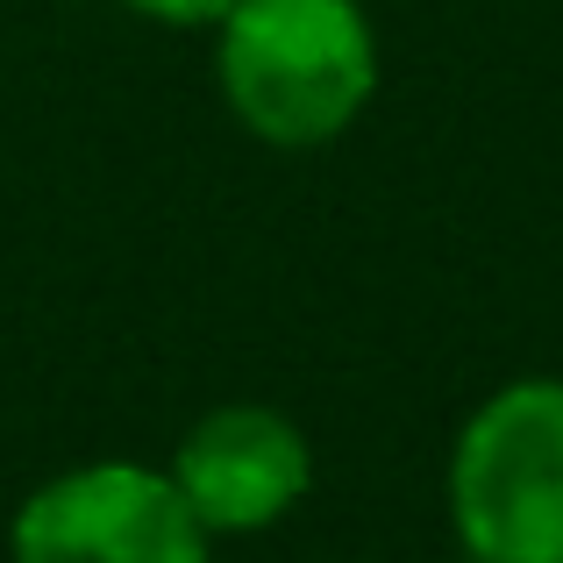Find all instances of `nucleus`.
Returning a JSON list of instances; mask_svg holds the SVG:
<instances>
[{
  "mask_svg": "<svg viewBox=\"0 0 563 563\" xmlns=\"http://www.w3.org/2000/svg\"><path fill=\"white\" fill-rule=\"evenodd\" d=\"M214 71L235 122L278 151L343 136L378 86V43L357 0H235Z\"/></svg>",
  "mask_w": 563,
  "mask_h": 563,
  "instance_id": "nucleus-1",
  "label": "nucleus"
},
{
  "mask_svg": "<svg viewBox=\"0 0 563 563\" xmlns=\"http://www.w3.org/2000/svg\"><path fill=\"white\" fill-rule=\"evenodd\" d=\"M450 521L478 563H563V378H514L464 421Z\"/></svg>",
  "mask_w": 563,
  "mask_h": 563,
  "instance_id": "nucleus-2",
  "label": "nucleus"
},
{
  "mask_svg": "<svg viewBox=\"0 0 563 563\" xmlns=\"http://www.w3.org/2000/svg\"><path fill=\"white\" fill-rule=\"evenodd\" d=\"M14 563H207V528L172 471L86 464L22 499Z\"/></svg>",
  "mask_w": 563,
  "mask_h": 563,
  "instance_id": "nucleus-3",
  "label": "nucleus"
},
{
  "mask_svg": "<svg viewBox=\"0 0 563 563\" xmlns=\"http://www.w3.org/2000/svg\"><path fill=\"white\" fill-rule=\"evenodd\" d=\"M172 485L186 493L207 536H250L307 499L314 450L272 407H214L207 421L186 428L179 456H172Z\"/></svg>",
  "mask_w": 563,
  "mask_h": 563,
  "instance_id": "nucleus-4",
  "label": "nucleus"
},
{
  "mask_svg": "<svg viewBox=\"0 0 563 563\" xmlns=\"http://www.w3.org/2000/svg\"><path fill=\"white\" fill-rule=\"evenodd\" d=\"M136 14H157V22H179V29H200V22H221L235 0H129Z\"/></svg>",
  "mask_w": 563,
  "mask_h": 563,
  "instance_id": "nucleus-5",
  "label": "nucleus"
}]
</instances>
